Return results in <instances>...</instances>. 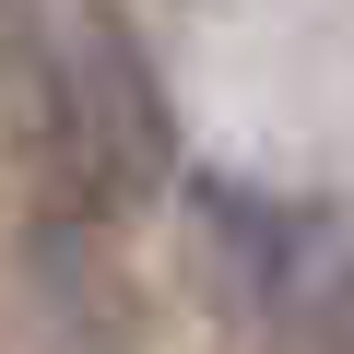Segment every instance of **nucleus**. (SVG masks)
Wrapping results in <instances>:
<instances>
[{
	"mask_svg": "<svg viewBox=\"0 0 354 354\" xmlns=\"http://www.w3.org/2000/svg\"><path fill=\"white\" fill-rule=\"evenodd\" d=\"M319 354H354V272H342L330 307H319Z\"/></svg>",
	"mask_w": 354,
	"mask_h": 354,
	"instance_id": "obj_1",
	"label": "nucleus"
}]
</instances>
